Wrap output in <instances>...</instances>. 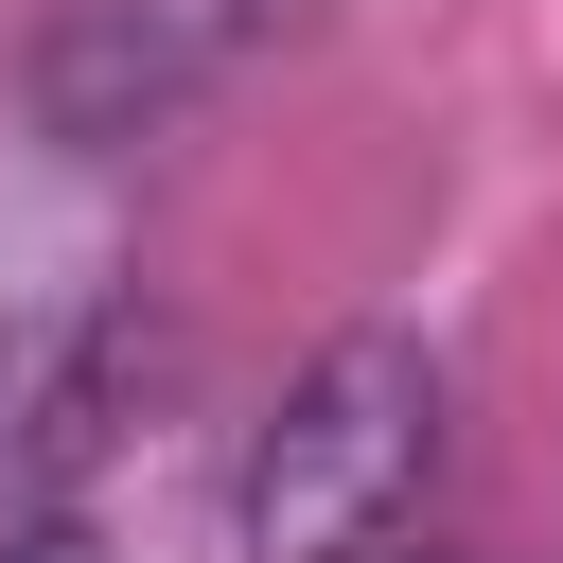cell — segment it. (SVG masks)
<instances>
[{
    "label": "cell",
    "instance_id": "5b68a950",
    "mask_svg": "<svg viewBox=\"0 0 563 563\" xmlns=\"http://www.w3.org/2000/svg\"><path fill=\"white\" fill-rule=\"evenodd\" d=\"M0 440H18V387H0Z\"/></svg>",
    "mask_w": 563,
    "mask_h": 563
},
{
    "label": "cell",
    "instance_id": "7a4b0ae2",
    "mask_svg": "<svg viewBox=\"0 0 563 563\" xmlns=\"http://www.w3.org/2000/svg\"><path fill=\"white\" fill-rule=\"evenodd\" d=\"M282 18H299V0H53V35H35V123H53L70 158H123V141L194 123Z\"/></svg>",
    "mask_w": 563,
    "mask_h": 563
},
{
    "label": "cell",
    "instance_id": "3957f363",
    "mask_svg": "<svg viewBox=\"0 0 563 563\" xmlns=\"http://www.w3.org/2000/svg\"><path fill=\"white\" fill-rule=\"evenodd\" d=\"M123 387H158V334H141V317H88V352H70V369L18 405V440H35L53 475H88V457L123 440Z\"/></svg>",
    "mask_w": 563,
    "mask_h": 563
},
{
    "label": "cell",
    "instance_id": "8992f818",
    "mask_svg": "<svg viewBox=\"0 0 563 563\" xmlns=\"http://www.w3.org/2000/svg\"><path fill=\"white\" fill-rule=\"evenodd\" d=\"M369 563H387V545H369Z\"/></svg>",
    "mask_w": 563,
    "mask_h": 563
},
{
    "label": "cell",
    "instance_id": "6da1fadb",
    "mask_svg": "<svg viewBox=\"0 0 563 563\" xmlns=\"http://www.w3.org/2000/svg\"><path fill=\"white\" fill-rule=\"evenodd\" d=\"M422 475H440V352L422 334H334L264 405V440L229 475V545L246 563H369L422 510Z\"/></svg>",
    "mask_w": 563,
    "mask_h": 563
},
{
    "label": "cell",
    "instance_id": "277c9868",
    "mask_svg": "<svg viewBox=\"0 0 563 563\" xmlns=\"http://www.w3.org/2000/svg\"><path fill=\"white\" fill-rule=\"evenodd\" d=\"M0 563H123V545H106L88 510H35V528H0Z\"/></svg>",
    "mask_w": 563,
    "mask_h": 563
}]
</instances>
